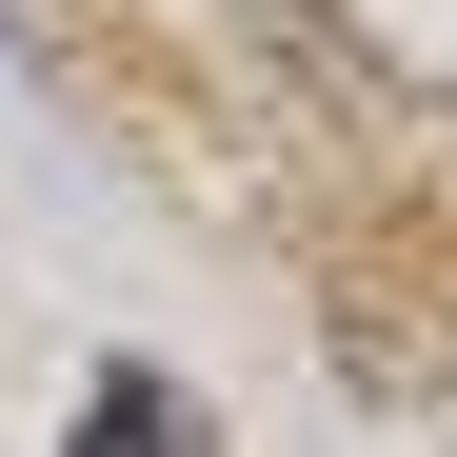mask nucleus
Returning a JSON list of instances; mask_svg holds the SVG:
<instances>
[{
    "label": "nucleus",
    "instance_id": "f257e3e1",
    "mask_svg": "<svg viewBox=\"0 0 457 457\" xmlns=\"http://www.w3.org/2000/svg\"><path fill=\"white\" fill-rule=\"evenodd\" d=\"M80 457H219V418L179 398L160 358H100V378H80Z\"/></svg>",
    "mask_w": 457,
    "mask_h": 457
},
{
    "label": "nucleus",
    "instance_id": "f03ea898",
    "mask_svg": "<svg viewBox=\"0 0 457 457\" xmlns=\"http://www.w3.org/2000/svg\"><path fill=\"white\" fill-rule=\"evenodd\" d=\"M239 40H259V60H298V80H319L338 120H418V100H398V80H378V60H358V40L319 21V0H259V21H239Z\"/></svg>",
    "mask_w": 457,
    "mask_h": 457
}]
</instances>
